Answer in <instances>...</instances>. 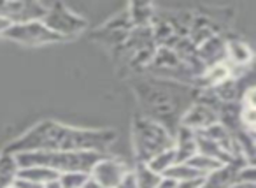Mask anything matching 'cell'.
Here are the masks:
<instances>
[]
</instances>
